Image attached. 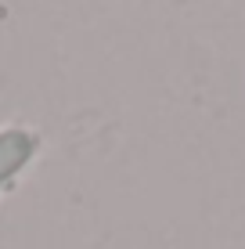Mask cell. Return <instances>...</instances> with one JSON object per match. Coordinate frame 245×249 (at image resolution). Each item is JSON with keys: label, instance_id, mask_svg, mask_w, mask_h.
<instances>
[{"label": "cell", "instance_id": "6da1fadb", "mask_svg": "<svg viewBox=\"0 0 245 249\" xmlns=\"http://www.w3.org/2000/svg\"><path fill=\"white\" fill-rule=\"evenodd\" d=\"M33 148H36V141L25 130H4L0 134V184H7L33 159Z\"/></svg>", "mask_w": 245, "mask_h": 249}]
</instances>
